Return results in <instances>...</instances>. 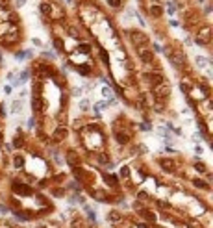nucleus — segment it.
<instances>
[{
  "label": "nucleus",
  "instance_id": "obj_10",
  "mask_svg": "<svg viewBox=\"0 0 213 228\" xmlns=\"http://www.w3.org/2000/svg\"><path fill=\"white\" fill-rule=\"evenodd\" d=\"M15 4H17V6H19V8H22V6H24V4H26V0H17V2H15Z\"/></svg>",
  "mask_w": 213,
  "mask_h": 228
},
{
  "label": "nucleus",
  "instance_id": "obj_4",
  "mask_svg": "<svg viewBox=\"0 0 213 228\" xmlns=\"http://www.w3.org/2000/svg\"><path fill=\"white\" fill-rule=\"evenodd\" d=\"M128 175H130V171H128V167H122V169H121V176H124V178H126Z\"/></svg>",
  "mask_w": 213,
  "mask_h": 228
},
{
  "label": "nucleus",
  "instance_id": "obj_6",
  "mask_svg": "<svg viewBox=\"0 0 213 228\" xmlns=\"http://www.w3.org/2000/svg\"><path fill=\"white\" fill-rule=\"evenodd\" d=\"M80 106H82V110H87V108H89V102H87V100H82Z\"/></svg>",
  "mask_w": 213,
  "mask_h": 228
},
{
  "label": "nucleus",
  "instance_id": "obj_9",
  "mask_svg": "<svg viewBox=\"0 0 213 228\" xmlns=\"http://www.w3.org/2000/svg\"><path fill=\"white\" fill-rule=\"evenodd\" d=\"M167 11H169V13H174V8H172V4H167Z\"/></svg>",
  "mask_w": 213,
  "mask_h": 228
},
{
  "label": "nucleus",
  "instance_id": "obj_2",
  "mask_svg": "<svg viewBox=\"0 0 213 228\" xmlns=\"http://www.w3.org/2000/svg\"><path fill=\"white\" fill-rule=\"evenodd\" d=\"M20 108H22L20 100H15V102L11 104V111H13V113H19V111H20Z\"/></svg>",
  "mask_w": 213,
  "mask_h": 228
},
{
  "label": "nucleus",
  "instance_id": "obj_7",
  "mask_svg": "<svg viewBox=\"0 0 213 228\" xmlns=\"http://www.w3.org/2000/svg\"><path fill=\"white\" fill-rule=\"evenodd\" d=\"M102 93H104V96H110V95H111V91H110L108 87H104V89H102Z\"/></svg>",
  "mask_w": 213,
  "mask_h": 228
},
{
  "label": "nucleus",
  "instance_id": "obj_5",
  "mask_svg": "<svg viewBox=\"0 0 213 228\" xmlns=\"http://www.w3.org/2000/svg\"><path fill=\"white\" fill-rule=\"evenodd\" d=\"M110 4H111L113 8H119V6H121V0H110Z\"/></svg>",
  "mask_w": 213,
  "mask_h": 228
},
{
  "label": "nucleus",
  "instance_id": "obj_12",
  "mask_svg": "<svg viewBox=\"0 0 213 228\" xmlns=\"http://www.w3.org/2000/svg\"><path fill=\"white\" fill-rule=\"evenodd\" d=\"M4 93L9 95V93H11V87H9V85H6V87H4Z\"/></svg>",
  "mask_w": 213,
  "mask_h": 228
},
{
  "label": "nucleus",
  "instance_id": "obj_3",
  "mask_svg": "<svg viewBox=\"0 0 213 228\" xmlns=\"http://www.w3.org/2000/svg\"><path fill=\"white\" fill-rule=\"evenodd\" d=\"M41 11L45 13V15H50V8H48V4H41Z\"/></svg>",
  "mask_w": 213,
  "mask_h": 228
},
{
  "label": "nucleus",
  "instance_id": "obj_8",
  "mask_svg": "<svg viewBox=\"0 0 213 228\" xmlns=\"http://www.w3.org/2000/svg\"><path fill=\"white\" fill-rule=\"evenodd\" d=\"M72 93L76 95V96H80V95H82V89H78V87H74V89H72Z\"/></svg>",
  "mask_w": 213,
  "mask_h": 228
},
{
  "label": "nucleus",
  "instance_id": "obj_1",
  "mask_svg": "<svg viewBox=\"0 0 213 228\" xmlns=\"http://www.w3.org/2000/svg\"><path fill=\"white\" fill-rule=\"evenodd\" d=\"M196 63H198V67H200V69H206V71H208V74H209V63H208V59H206V58L198 56V58H196Z\"/></svg>",
  "mask_w": 213,
  "mask_h": 228
},
{
  "label": "nucleus",
  "instance_id": "obj_11",
  "mask_svg": "<svg viewBox=\"0 0 213 228\" xmlns=\"http://www.w3.org/2000/svg\"><path fill=\"white\" fill-rule=\"evenodd\" d=\"M152 13H154V15H159L161 11H159V8H152Z\"/></svg>",
  "mask_w": 213,
  "mask_h": 228
}]
</instances>
